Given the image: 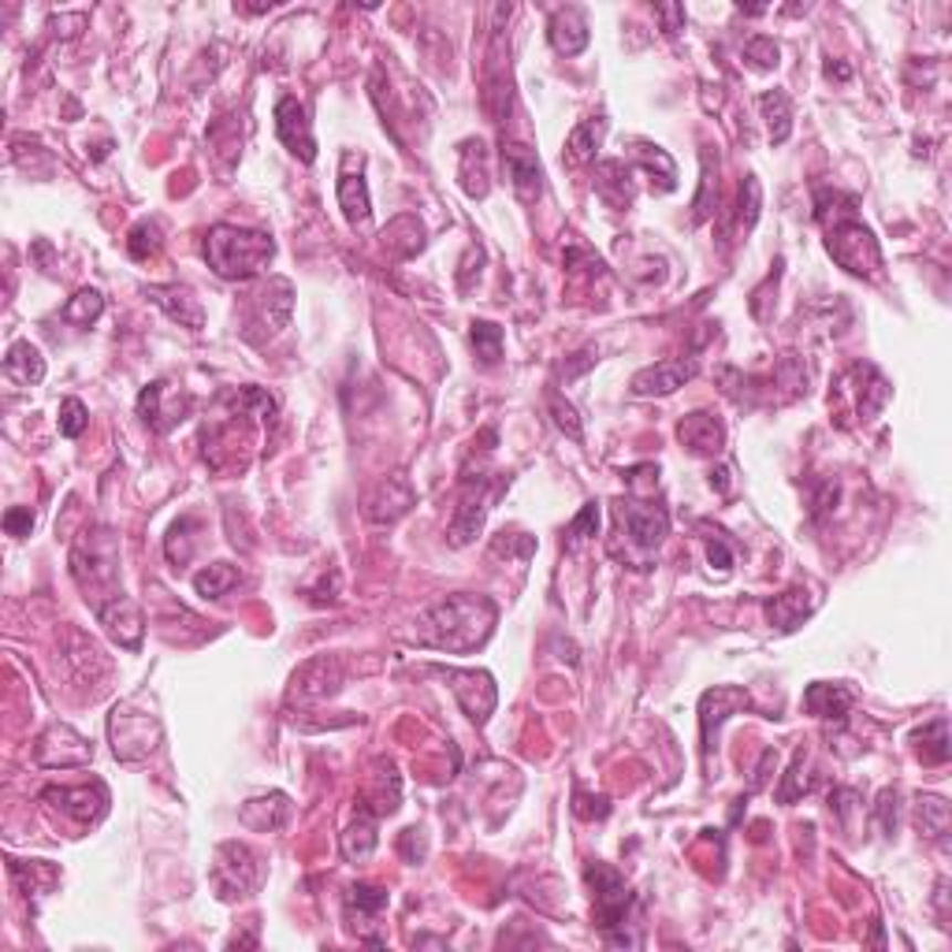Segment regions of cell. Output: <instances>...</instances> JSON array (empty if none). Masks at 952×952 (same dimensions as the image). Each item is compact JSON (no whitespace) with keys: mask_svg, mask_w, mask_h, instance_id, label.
<instances>
[{"mask_svg":"<svg viewBox=\"0 0 952 952\" xmlns=\"http://www.w3.org/2000/svg\"><path fill=\"white\" fill-rule=\"evenodd\" d=\"M495 618H499V610L491 599L458 592V596H447L443 603L417 614L414 640L421 644V648H436L447 655H469L488 644L491 629H495Z\"/></svg>","mask_w":952,"mask_h":952,"instance_id":"6da1fadb","label":"cell"},{"mask_svg":"<svg viewBox=\"0 0 952 952\" xmlns=\"http://www.w3.org/2000/svg\"><path fill=\"white\" fill-rule=\"evenodd\" d=\"M275 258V242L264 231L239 228V223H217L205 234V261L228 283L258 280Z\"/></svg>","mask_w":952,"mask_h":952,"instance_id":"7a4b0ae2","label":"cell"},{"mask_svg":"<svg viewBox=\"0 0 952 952\" xmlns=\"http://www.w3.org/2000/svg\"><path fill=\"white\" fill-rule=\"evenodd\" d=\"M71 577L86 592V599L101 607L108 596H116L119 585V547L108 529H86L79 544L71 547Z\"/></svg>","mask_w":952,"mask_h":952,"instance_id":"3957f363","label":"cell"},{"mask_svg":"<svg viewBox=\"0 0 952 952\" xmlns=\"http://www.w3.org/2000/svg\"><path fill=\"white\" fill-rule=\"evenodd\" d=\"M291 310H294L291 280H283V275L264 280L258 291H250L242 302V339L253 346L269 343L272 335H280L286 321H291Z\"/></svg>","mask_w":952,"mask_h":952,"instance_id":"277c9868","label":"cell"},{"mask_svg":"<svg viewBox=\"0 0 952 952\" xmlns=\"http://www.w3.org/2000/svg\"><path fill=\"white\" fill-rule=\"evenodd\" d=\"M585 878L592 886V900H596V923L603 930V938L610 945H632V938L626 934V919L632 912V893L614 867L607 864H588Z\"/></svg>","mask_w":952,"mask_h":952,"instance_id":"5b68a950","label":"cell"},{"mask_svg":"<svg viewBox=\"0 0 952 952\" xmlns=\"http://www.w3.org/2000/svg\"><path fill=\"white\" fill-rule=\"evenodd\" d=\"M212 889H217L220 900H242V897H253L264 882V864L261 856L253 852L250 845H239V841H223L212 856Z\"/></svg>","mask_w":952,"mask_h":952,"instance_id":"8992f818","label":"cell"},{"mask_svg":"<svg viewBox=\"0 0 952 952\" xmlns=\"http://www.w3.org/2000/svg\"><path fill=\"white\" fill-rule=\"evenodd\" d=\"M826 250L845 272L859 275V280H878L882 275V250H878L875 231L859 217L826 228Z\"/></svg>","mask_w":952,"mask_h":952,"instance_id":"52a82bcc","label":"cell"},{"mask_svg":"<svg viewBox=\"0 0 952 952\" xmlns=\"http://www.w3.org/2000/svg\"><path fill=\"white\" fill-rule=\"evenodd\" d=\"M614 521H618V536L629 540V551L637 555H655L662 547V540L670 536V514L662 503H648L640 495L618 499L614 503Z\"/></svg>","mask_w":952,"mask_h":952,"instance_id":"ba28073f","label":"cell"},{"mask_svg":"<svg viewBox=\"0 0 952 952\" xmlns=\"http://www.w3.org/2000/svg\"><path fill=\"white\" fill-rule=\"evenodd\" d=\"M108 741H112V755H116L119 763L149 760L160 744L157 714L138 711L135 703H119V708L108 714Z\"/></svg>","mask_w":952,"mask_h":952,"instance_id":"9c48e42d","label":"cell"},{"mask_svg":"<svg viewBox=\"0 0 952 952\" xmlns=\"http://www.w3.org/2000/svg\"><path fill=\"white\" fill-rule=\"evenodd\" d=\"M510 480L499 477L495 484H488V477H465V491L462 499H458V510H454V521H450V547H465L473 544V540L480 536V529H484V517L491 503H495L499 495L506 491Z\"/></svg>","mask_w":952,"mask_h":952,"instance_id":"30bf717a","label":"cell"},{"mask_svg":"<svg viewBox=\"0 0 952 952\" xmlns=\"http://www.w3.org/2000/svg\"><path fill=\"white\" fill-rule=\"evenodd\" d=\"M190 406H193V398L168 380H153L149 387H142V395H138V417L160 436H168L171 428L187 421Z\"/></svg>","mask_w":952,"mask_h":952,"instance_id":"8fae6325","label":"cell"},{"mask_svg":"<svg viewBox=\"0 0 952 952\" xmlns=\"http://www.w3.org/2000/svg\"><path fill=\"white\" fill-rule=\"evenodd\" d=\"M436 673H443V681L450 684V692H454V700L462 703V711L473 719L477 725L488 722V714L495 711V681H491V673L484 670H458V667H432Z\"/></svg>","mask_w":952,"mask_h":952,"instance_id":"7c38bea8","label":"cell"},{"mask_svg":"<svg viewBox=\"0 0 952 952\" xmlns=\"http://www.w3.org/2000/svg\"><path fill=\"white\" fill-rule=\"evenodd\" d=\"M34 760H38V766L75 771V766H86L90 760H94V749H90V741L82 733H75L64 722H56L34 741Z\"/></svg>","mask_w":952,"mask_h":952,"instance_id":"4fadbf2b","label":"cell"},{"mask_svg":"<svg viewBox=\"0 0 952 952\" xmlns=\"http://www.w3.org/2000/svg\"><path fill=\"white\" fill-rule=\"evenodd\" d=\"M841 395L852 398V417H859V421H875L878 414L886 409L889 395H893V387L886 384V376L878 373L875 365H852L848 373L841 376Z\"/></svg>","mask_w":952,"mask_h":952,"instance_id":"5bb4252c","label":"cell"},{"mask_svg":"<svg viewBox=\"0 0 952 952\" xmlns=\"http://www.w3.org/2000/svg\"><path fill=\"white\" fill-rule=\"evenodd\" d=\"M41 801H45L49 807H56L60 815L75 818V823H82V826L97 823V818L108 812V789L101 782H94V785H49V789L41 793Z\"/></svg>","mask_w":952,"mask_h":952,"instance_id":"9a60e30c","label":"cell"},{"mask_svg":"<svg viewBox=\"0 0 952 952\" xmlns=\"http://www.w3.org/2000/svg\"><path fill=\"white\" fill-rule=\"evenodd\" d=\"M414 506H417V491L409 484L406 473L384 477L380 484L365 495V517L373 521V525H395V521H402Z\"/></svg>","mask_w":952,"mask_h":952,"instance_id":"2e32d148","label":"cell"},{"mask_svg":"<svg viewBox=\"0 0 952 952\" xmlns=\"http://www.w3.org/2000/svg\"><path fill=\"white\" fill-rule=\"evenodd\" d=\"M275 135L286 149L294 153L302 164L316 160V138H313V119L310 108L299 97H280L275 101Z\"/></svg>","mask_w":952,"mask_h":952,"instance_id":"e0dca14e","label":"cell"},{"mask_svg":"<svg viewBox=\"0 0 952 952\" xmlns=\"http://www.w3.org/2000/svg\"><path fill=\"white\" fill-rule=\"evenodd\" d=\"M101 629L108 632L112 640L119 644V648L127 651H138L142 648V632H146V621H142V607L130 596H123V592H116V596H108L101 607H94Z\"/></svg>","mask_w":952,"mask_h":952,"instance_id":"ac0fdd59","label":"cell"},{"mask_svg":"<svg viewBox=\"0 0 952 952\" xmlns=\"http://www.w3.org/2000/svg\"><path fill=\"white\" fill-rule=\"evenodd\" d=\"M752 708V695L736 684H714L700 695V733H703V755L714 752V736H719V725L730 719V714Z\"/></svg>","mask_w":952,"mask_h":952,"instance_id":"d6986e66","label":"cell"},{"mask_svg":"<svg viewBox=\"0 0 952 952\" xmlns=\"http://www.w3.org/2000/svg\"><path fill=\"white\" fill-rule=\"evenodd\" d=\"M346 681V670L339 662V655H316L305 667H299V673L291 678V695L299 700H327L343 689Z\"/></svg>","mask_w":952,"mask_h":952,"instance_id":"ffe728a7","label":"cell"},{"mask_svg":"<svg viewBox=\"0 0 952 952\" xmlns=\"http://www.w3.org/2000/svg\"><path fill=\"white\" fill-rule=\"evenodd\" d=\"M503 171H506L510 187H514V193L521 201L532 205L540 193H544V168H540L536 149L503 138Z\"/></svg>","mask_w":952,"mask_h":952,"instance_id":"44dd1931","label":"cell"},{"mask_svg":"<svg viewBox=\"0 0 952 952\" xmlns=\"http://www.w3.org/2000/svg\"><path fill=\"white\" fill-rule=\"evenodd\" d=\"M149 302L157 310L168 313V321H176L179 327H190V332H201L205 327V305L198 294L190 291L187 283H164V286H149Z\"/></svg>","mask_w":952,"mask_h":952,"instance_id":"7402d4cb","label":"cell"},{"mask_svg":"<svg viewBox=\"0 0 952 952\" xmlns=\"http://www.w3.org/2000/svg\"><path fill=\"white\" fill-rule=\"evenodd\" d=\"M695 376V362L692 357H673V362H659L648 365L632 376V395L640 398H655V395H673L678 387H684Z\"/></svg>","mask_w":952,"mask_h":952,"instance_id":"603a6c76","label":"cell"},{"mask_svg":"<svg viewBox=\"0 0 952 952\" xmlns=\"http://www.w3.org/2000/svg\"><path fill=\"white\" fill-rule=\"evenodd\" d=\"M547 38L555 45V53L562 56H580L588 49V19H585V8L577 4H566V8H555L551 12V23H547Z\"/></svg>","mask_w":952,"mask_h":952,"instance_id":"cb8c5ba5","label":"cell"},{"mask_svg":"<svg viewBox=\"0 0 952 952\" xmlns=\"http://www.w3.org/2000/svg\"><path fill=\"white\" fill-rule=\"evenodd\" d=\"M291 812H294V804L286 793H264L239 807V823L253 834H275L291 823Z\"/></svg>","mask_w":952,"mask_h":952,"instance_id":"d4e9b609","label":"cell"},{"mask_svg":"<svg viewBox=\"0 0 952 952\" xmlns=\"http://www.w3.org/2000/svg\"><path fill=\"white\" fill-rule=\"evenodd\" d=\"M678 439L689 454L714 458V454H722V447H725V425L714 414H689V417H681Z\"/></svg>","mask_w":952,"mask_h":952,"instance_id":"484cf974","label":"cell"},{"mask_svg":"<svg viewBox=\"0 0 952 952\" xmlns=\"http://www.w3.org/2000/svg\"><path fill=\"white\" fill-rule=\"evenodd\" d=\"M398 801H402V782H398V771L391 760H376V774H373V785L362 793L357 801V812H368L376 818L384 815H395L398 812Z\"/></svg>","mask_w":952,"mask_h":952,"instance_id":"4316f807","label":"cell"},{"mask_svg":"<svg viewBox=\"0 0 952 952\" xmlns=\"http://www.w3.org/2000/svg\"><path fill=\"white\" fill-rule=\"evenodd\" d=\"M339 209L351 228H365L368 217H373V201H368V187L362 179V168L354 171V153L343 157V171H339Z\"/></svg>","mask_w":952,"mask_h":952,"instance_id":"83f0119b","label":"cell"},{"mask_svg":"<svg viewBox=\"0 0 952 952\" xmlns=\"http://www.w3.org/2000/svg\"><path fill=\"white\" fill-rule=\"evenodd\" d=\"M852 703H856L852 689L830 684V681H815V684H807V692H804V711L823 722H845Z\"/></svg>","mask_w":952,"mask_h":952,"instance_id":"f1b7e54d","label":"cell"},{"mask_svg":"<svg viewBox=\"0 0 952 952\" xmlns=\"http://www.w3.org/2000/svg\"><path fill=\"white\" fill-rule=\"evenodd\" d=\"M596 190L610 209H629L632 198H637V182H632V171L626 168V160H599Z\"/></svg>","mask_w":952,"mask_h":952,"instance_id":"f546056e","label":"cell"},{"mask_svg":"<svg viewBox=\"0 0 952 952\" xmlns=\"http://www.w3.org/2000/svg\"><path fill=\"white\" fill-rule=\"evenodd\" d=\"M763 610H766V621H771L777 632H793L804 626V618H812L815 603L807 599L804 588H789V592H782V596L766 599Z\"/></svg>","mask_w":952,"mask_h":952,"instance_id":"4dcf8cb0","label":"cell"},{"mask_svg":"<svg viewBox=\"0 0 952 952\" xmlns=\"http://www.w3.org/2000/svg\"><path fill=\"white\" fill-rule=\"evenodd\" d=\"M603 135H607V116H588V119H580L577 127L569 130V138H566V164L580 168V164L596 160V153H599V146H603Z\"/></svg>","mask_w":952,"mask_h":952,"instance_id":"1f68e13d","label":"cell"},{"mask_svg":"<svg viewBox=\"0 0 952 952\" xmlns=\"http://www.w3.org/2000/svg\"><path fill=\"white\" fill-rule=\"evenodd\" d=\"M458 160H462V190L469 198H488V146L480 138H465L458 146Z\"/></svg>","mask_w":952,"mask_h":952,"instance_id":"d6a6232c","label":"cell"},{"mask_svg":"<svg viewBox=\"0 0 952 952\" xmlns=\"http://www.w3.org/2000/svg\"><path fill=\"white\" fill-rule=\"evenodd\" d=\"M8 871L27 897H45L60 882V871L49 859H8Z\"/></svg>","mask_w":952,"mask_h":952,"instance_id":"836d02e7","label":"cell"},{"mask_svg":"<svg viewBox=\"0 0 952 952\" xmlns=\"http://www.w3.org/2000/svg\"><path fill=\"white\" fill-rule=\"evenodd\" d=\"M339 845H343V856L351 859V864H365V859H373L376 845H380V834H376V815L357 812V818L346 826V834H343Z\"/></svg>","mask_w":952,"mask_h":952,"instance_id":"e575fe53","label":"cell"},{"mask_svg":"<svg viewBox=\"0 0 952 952\" xmlns=\"http://www.w3.org/2000/svg\"><path fill=\"white\" fill-rule=\"evenodd\" d=\"M4 373L12 376L15 384L34 387V384L45 380V357H41L38 346L19 339V343H12V351H8V357H4Z\"/></svg>","mask_w":952,"mask_h":952,"instance_id":"d590c367","label":"cell"},{"mask_svg":"<svg viewBox=\"0 0 952 952\" xmlns=\"http://www.w3.org/2000/svg\"><path fill=\"white\" fill-rule=\"evenodd\" d=\"M760 112L766 119V135H771L774 146L789 142V135H793V105H789V97H785L782 90H766V94L760 97Z\"/></svg>","mask_w":952,"mask_h":952,"instance_id":"8d00e7d4","label":"cell"},{"mask_svg":"<svg viewBox=\"0 0 952 952\" xmlns=\"http://www.w3.org/2000/svg\"><path fill=\"white\" fill-rule=\"evenodd\" d=\"M714 209H719V153L703 149L700 153V193H695V201H692V217L708 220Z\"/></svg>","mask_w":952,"mask_h":952,"instance_id":"74e56055","label":"cell"},{"mask_svg":"<svg viewBox=\"0 0 952 952\" xmlns=\"http://www.w3.org/2000/svg\"><path fill=\"white\" fill-rule=\"evenodd\" d=\"M916 823L927 841H938L945 848L949 841V804L941 796H919L916 801Z\"/></svg>","mask_w":952,"mask_h":952,"instance_id":"f35d334b","label":"cell"},{"mask_svg":"<svg viewBox=\"0 0 952 952\" xmlns=\"http://www.w3.org/2000/svg\"><path fill=\"white\" fill-rule=\"evenodd\" d=\"M916 752L927 766H945L949 763V722L934 719L916 733Z\"/></svg>","mask_w":952,"mask_h":952,"instance_id":"ab89813d","label":"cell"},{"mask_svg":"<svg viewBox=\"0 0 952 952\" xmlns=\"http://www.w3.org/2000/svg\"><path fill=\"white\" fill-rule=\"evenodd\" d=\"M637 160H640V168L648 171V176L659 171V190H667V193L678 190V164L670 160L667 149L651 146V142H637Z\"/></svg>","mask_w":952,"mask_h":952,"instance_id":"60d3db41","label":"cell"},{"mask_svg":"<svg viewBox=\"0 0 952 952\" xmlns=\"http://www.w3.org/2000/svg\"><path fill=\"white\" fill-rule=\"evenodd\" d=\"M234 585H239V569H234L231 562H212L209 569H201L198 577H193V588H198V596L205 599L228 596Z\"/></svg>","mask_w":952,"mask_h":952,"instance_id":"b9f144b4","label":"cell"},{"mask_svg":"<svg viewBox=\"0 0 952 952\" xmlns=\"http://www.w3.org/2000/svg\"><path fill=\"white\" fill-rule=\"evenodd\" d=\"M387 908V889L380 886H368V882H357L346 889V912L351 919H376Z\"/></svg>","mask_w":952,"mask_h":952,"instance_id":"7bdbcfd3","label":"cell"},{"mask_svg":"<svg viewBox=\"0 0 952 952\" xmlns=\"http://www.w3.org/2000/svg\"><path fill=\"white\" fill-rule=\"evenodd\" d=\"M807 771H812V763H807V752L801 749V752L793 755L789 774H785L782 785H777V804H793V801H801L804 793H812L815 777L807 774Z\"/></svg>","mask_w":952,"mask_h":952,"instance_id":"ee69618b","label":"cell"},{"mask_svg":"<svg viewBox=\"0 0 952 952\" xmlns=\"http://www.w3.org/2000/svg\"><path fill=\"white\" fill-rule=\"evenodd\" d=\"M101 313H105V299H101V291H94V286L79 291L75 299H71L64 310H60V316H64L67 324H75V327H90Z\"/></svg>","mask_w":952,"mask_h":952,"instance_id":"f6af8a7d","label":"cell"},{"mask_svg":"<svg viewBox=\"0 0 952 952\" xmlns=\"http://www.w3.org/2000/svg\"><path fill=\"white\" fill-rule=\"evenodd\" d=\"M469 343H473L480 362L495 365L499 357H503V327L491 321H473V327H469Z\"/></svg>","mask_w":952,"mask_h":952,"instance_id":"bcb514c9","label":"cell"},{"mask_svg":"<svg viewBox=\"0 0 952 952\" xmlns=\"http://www.w3.org/2000/svg\"><path fill=\"white\" fill-rule=\"evenodd\" d=\"M547 409H551V417H555V425L562 428V432H569V439L573 443H580V439H585V428H580V417H577V409H573L566 398H562L555 387H551L547 391Z\"/></svg>","mask_w":952,"mask_h":952,"instance_id":"7dc6e473","label":"cell"},{"mask_svg":"<svg viewBox=\"0 0 952 952\" xmlns=\"http://www.w3.org/2000/svg\"><path fill=\"white\" fill-rule=\"evenodd\" d=\"M760 205H763V193H760V179L755 176H744L741 182V201H736V220H741L744 231L755 228V220H760Z\"/></svg>","mask_w":952,"mask_h":952,"instance_id":"c3c4849f","label":"cell"},{"mask_svg":"<svg viewBox=\"0 0 952 952\" xmlns=\"http://www.w3.org/2000/svg\"><path fill=\"white\" fill-rule=\"evenodd\" d=\"M90 428V409L79 402V398H64L60 402V436L79 439Z\"/></svg>","mask_w":952,"mask_h":952,"instance_id":"681fc988","label":"cell"},{"mask_svg":"<svg viewBox=\"0 0 952 952\" xmlns=\"http://www.w3.org/2000/svg\"><path fill=\"white\" fill-rule=\"evenodd\" d=\"M700 532H703V544H708L711 566H719L722 573H730L733 569V544L725 540V532L711 529V525H700Z\"/></svg>","mask_w":952,"mask_h":952,"instance_id":"f907efd6","label":"cell"},{"mask_svg":"<svg viewBox=\"0 0 952 952\" xmlns=\"http://www.w3.org/2000/svg\"><path fill=\"white\" fill-rule=\"evenodd\" d=\"M495 555H506V558H521L525 562L532 551H536V540L525 536V532H499L495 544H491Z\"/></svg>","mask_w":952,"mask_h":952,"instance_id":"816d5d0a","label":"cell"},{"mask_svg":"<svg viewBox=\"0 0 952 952\" xmlns=\"http://www.w3.org/2000/svg\"><path fill=\"white\" fill-rule=\"evenodd\" d=\"M596 529H599V510H596V503H588L577 517H573V525L566 529V547L573 551L577 544H585V540L596 536Z\"/></svg>","mask_w":952,"mask_h":952,"instance_id":"f5cc1de1","label":"cell"},{"mask_svg":"<svg viewBox=\"0 0 952 952\" xmlns=\"http://www.w3.org/2000/svg\"><path fill=\"white\" fill-rule=\"evenodd\" d=\"M157 245H160L157 223H138V228L130 231V239H127V250H130V258H135V261L153 258V253H157Z\"/></svg>","mask_w":952,"mask_h":952,"instance_id":"db71d44e","label":"cell"},{"mask_svg":"<svg viewBox=\"0 0 952 952\" xmlns=\"http://www.w3.org/2000/svg\"><path fill=\"white\" fill-rule=\"evenodd\" d=\"M744 56H749L760 71H774L777 60H782V49H777L774 38H763V34H760V38H752L749 45H744Z\"/></svg>","mask_w":952,"mask_h":952,"instance_id":"11a10c76","label":"cell"},{"mask_svg":"<svg viewBox=\"0 0 952 952\" xmlns=\"http://www.w3.org/2000/svg\"><path fill=\"white\" fill-rule=\"evenodd\" d=\"M875 818H878V826H882L886 837L897 834V823H900V796H897V789H886L882 796H878Z\"/></svg>","mask_w":952,"mask_h":952,"instance_id":"9f6ffc18","label":"cell"},{"mask_svg":"<svg viewBox=\"0 0 952 952\" xmlns=\"http://www.w3.org/2000/svg\"><path fill=\"white\" fill-rule=\"evenodd\" d=\"M30 529H34V510H30V506H12L4 514V532H8V536L23 540V536H30Z\"/></svg>","mask_w":952,"mask_h":952,"instance_id":"6f0895ef","label":"cell"},{"mask_svg":"<svg viewBox=\"0 0 952 952\" xmlns=\"http://www.w3.org/2000/svg\"><path fill=\"white\" fill-rule=\"evenodd\" d=\"M573 812H577L580 818H607V815H610V804H607V796L577 793V804H573Z\"/></svg>","mask_w":952,"mask_h":952,"instance_id":"680465c9","label":"cell"},{"mask_svg":"<svg viewBox=\"0 0 952 952\" xmlns=\"http://www.w3.org/2000/svg\"><path fill=\"white\" fill-rule=\"evenodd\" d=\"M596 357H599V354L592 351V346H588V351H580V354H573V362L562 365V376H566V380H577L580 373H588V368L596 365Z\"/></svg>","mask_w":952,"mask_h":952,"instance_id":"91938a15","label":"cell"},{"mask_svg":"<svg viewBox=\"0 0 952 952\" xmlns=\"http://www.w3.org/2000/svg\"><path fill=\"white\" fill-rule=\"evenodd\" d=\"M655 15H659L662 23H667V34H670V38L684 30V8H681V4H659V8H655Z\"/></svg>","mask_w":952,"mask_h":952,"instance_id":"94428289","label":"cell"},{"mask_svg":"<svg viewBox=\"0 0 952 952\" xmlns=\"http://www.w3.org/2000/svg\"><path fill=\"white\" fill-rule=\"evenodd\" d=\"M771 766H777V752H774V749H766V752H763V760H760V766H755V777H752L749 793L763 789V785H766V777H771Z\"/></svg>","mask_w":952,"mask_h":952,"instance_id":"6125c7cd","label":"cell"},{"mask_svg":"<svg viewBox=\"0 0 952 952\" xmlns=\"http://www.w3.org/2000/svg\"><path fill=\"white\" fill-rule=\"evenodd\" d=\"M421 830H406L402 834V852L409 856V859H421L425 856V837H417Z\"/></svg>","mask_w":952,"mask_h":952,"instance_id":"be15d7a7","label":"cell"},{"mask_svg":"<svg viewBox=\"0 0 952 952\" xmlns=\"http://www.w3.org/2000/svg\"><path fill=\"white\" fill-rule=\"evenodd\" d=\"M826 79L848 82V79H852V67H848V64H826Z\"/></svg>","mask_w":952,"mask_h":952,"instance_id":"e7e4bbea","label":"cell"},{"mask_svg":"<svg viewBox=\"0 0 952 952\" xmlns=\"http://www.w3.org/2000/svg\"><path fill=\"white\" fill-rule=\"evenodd\" d=\"M711 488H719V495H725L730 491V469H719V473H711Z\"/></svg>","mask_w":952,"mask_h":952,"instance_id":"03108f58","label":"cell"}]
</instances>
